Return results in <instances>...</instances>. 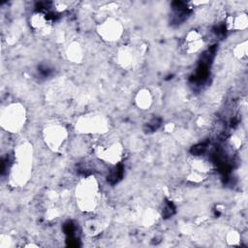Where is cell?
I'll list each match as a JSON object with an SVG mask.
<instances>
[{
    "instance_id": "1",
    "label": "cell",
    "mask_w": 248,
    "mask_h": 248,
    "mask_svg": "<svg viewBox=\"0 0 248 248\" xmlns=\"http://www.w3.org/2000/svg\"><path fill=\"white\" fill-rule=\"evenodd\" d=\"M98 197L97 184L91 177L84 179L77 189V201L82 210H94L98 202Z\"/></svg>"
},
{
    "instance_id": "2",
    "label": "cell",
    "mask_w": 248,
    "mask_h": 248,
    "mask_svg": "<svg viewBox=\"0 0 248 248\" xmlns=\"http://www.w3.org/2000/svg\"><path fill=\"white\" fill-rule=\"evenodd\" d=\"M2 126L9 131H17L24 122V109L18 105L7 107L1 113Z\"/></svg>"
},
{
    "instance_id": "3",
    "label": "cell",
    "mask_w": 248,
    "mask_h": 248,
    "mask_svg": "<svg viewBox=\"0 0 248 248\" xmlns=\"http://www.w3.org/2000/svg\"><path fill=\"white\" fill-rule=\"evenodd\" d=\"M66 138V131L61 126H52L46 132V140L49 147L53 149L59 148Z\"/></svg>"
},
{
    "instance_id": "4",
    "label": "cell",
    "mask_w": 248,
    "mask_h": 248,
    "mask_svg": "<svg viewBox=\"0 0 248 248\" xmlns=\"http://www.w3.org/2000/svg\"><path fill=\"white\" fill-rule=\"evenodd\" d=\"M202 46V38L198 32L192 31L188 33L184 41V48L186 52L188 53L196 52L201 48Z\"/></svg>"
},
{
    "instance_id": "5",
    "label": "cell",
    "mask_w": 248,
    "mask_h": 248,
    "mask_svg": "<svg viewBox=\"0 0 248 248\" xmlns=\"http://www.w3.org/2000/svg\"><path fill=\"white\" fill-rule=\"evenodd\" d=\"M120 32V28L116 22H109L102 27V36L106 40H116Z\"/></svg>"
},
{
    "instance_id": "6",
    "label": "cell",
    "mask_w": 248,
    "mask_h": 248,
    "mask_svg": "<svg viewBox=\"0 0 248 248\" xmlns=\"http://www.w3.org/2000/svg\"><path fill=\"white\" fill-rule=\"evenodd\" d=\"M105 125L106 124L103 122V120H100L97 117L93 118V116H91L89 119H86L85 121H82L79 124V128H81L85 131H89L91 133H94V132H97L98 130L104 128Z\"/></svg>"
},
{
    "instance_id": "7",
    "label": "cell",
    "mask_w": 248,
    "mask_h": 248,
    "mask_svg": "<svg viewBox=\"0 0 248 248\" xmlns=\"http://www.w3.org/2000/svg\"><path fill=\"white\" fill-rule=\"evenodd\" d=\"M137 103H138L139 107H141L143 108H148L151 103V98H150L149 92L144 90V91L139 93L138 98H137Z\"/></svg>"
}]
</instances>
